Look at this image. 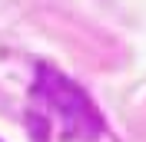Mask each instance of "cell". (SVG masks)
<instances>
[{
  "instance_id": "6da1fadb",
  "label": "cell",
  "mask_w": 146,
  "mask_h": 142,
  "mask_svg": "<svg viewBox=\"0 0 146 142\" xmlns=\"http://www.w3.org/2000/svg\"><path fill=\"white\" fill-rule=\"evenodd\" d=\"M33 99H36V116L50 129L73 142H93L103 135V116L96 109L86 89H80L70 76L56 73L53 66H40L33 83Z\"/></svg>"
}]
</instances>
